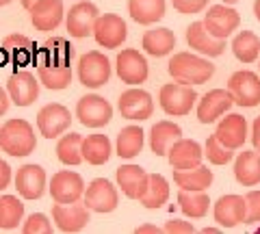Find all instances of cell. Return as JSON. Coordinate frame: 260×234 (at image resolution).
Masks as SVG:
<instances>
[{
  "label": "cell",
  "instance_id": "obj_1",
  "mask_svg": "<svg viewBox=\"0 0 260 234\" xmlns=\"http://www.w3.org/2000/svg\"><path fill=\"white\" fill-rule=\"evenodd\" d=\"M167 72L182 85H204L215 76V65L204 59V54L176 52L167 63Z\"/></svg>",
  "mask_w": 260,
  "mask_h": 234
},
{
  "label": "cell",
  "instance_id": "obj_2",
  "mask_svg": "<svg viewBox=\"0 0 260 234\" xmlns=\"http://www.w3.org/2000/svg\"><path fill=\"white\" fill-rule=\"evenodd\" d=\"M37 148L35 130L26 119H9L0 126V150L9 156H28Z\"/></svg>",
  "mask_w": 260,
  "mask_h": 234
},
{
  "label": "cell",
  "instance_id": "obj_3",
  "mask_svg": "<svg viewBox=\"0 0 260 234\" xmlns=\"http://www.w3.org/2000/svg\"><path fill=\"white\" fill-rule=\"evenodd\" d=\"M198 102V93L191 85H182L174 80V83H167L160 87L158 91V104L160 109L172 117H184L189 115L191 109Z\"/></svg>",
  "mask_w": 260,
  "mask_h": 234
},
{
  "label": "cell",
  "instance_id": "obj_4",
  "mask_svg": "<svg viewBox=\"0 0 260 234\" xmlns=\"http://www.w3.org/2000/svg\"><path fill=\"white\" fill-rule=\"evenodd\" d=\"M228 91L232 93L234 104L243 109H254L260 104V74L251 70L234 72L228 80Z\"/></svg>",
  "mask_w": 260,
  "mask_h": 234
},
{
  "label": "cell",
  "instance_id": "obj_5",
  "mask_svg": "<svg viewBox=\"0 0 260 234\" xmlns=\"http://www.w3.org/2000/svg\"><path fill=\"white\" fill-rule=\"evenodd\" d=\"M78 78L89 89L107 85L111 78V61L98 50L85 52L78 61Z\"/></svg>",
  "mask_w": 260,
  "mask_h": 234
},
{
  "label": "cell",
  "instance_id": "obj_6",
  "mask_svg": "<svg viewBox=\"0 0 260 234\" xmlns=\"http://www.w3.org/2000/svg\"><path fill=\"white\" fill-rule=\"evenodd\" d=\"M115 72L121 83H126L130 87H137L148 80V61H145V56L135 50V48H126V50H121L115 59Z\"/></svg>",
  "mask_w": 260,
  "mask_h": 234
},
{
  "label": "cell",
  "instance_id": "obj_7",
  "mask_svg": "<svg viewBox=\"0 0 260 234\" xmlns=\"http://www.w3.org/2000/svg\"><path fill=\"white\" fill-rule=\"evenodd\" d=\"M76 117L78 122L87 128H102L111 122L113 117V107L109 100H104L102 95L89 93L83 95L76 104Z\"/></svg>",
  "mask_w": 260,
  "mask_h": 234
},
{
  "label": "cell",
  "instance_id": "obj_8",
  "mask_svg": "<svg viewBox=\"0 0 260 234\" xmlns=\"http://www.w3.org/2000/svg\"><path fill=\"white\" fill-rule=\"evenodd\" d=\"M213 217L219 223V228H237L239 223H245L247 219L245 195H237V193L221 195L213 206Z\"/></svg>",
  "mask_w": 260,
  "mask_h": 234
},
{
  "label": "cell",
  "instance_id": "obj_9",
  "mask_svg": "<svg viewBox=\"0 0 260 234\" xmlns=\"http://www.w3.org/2000/svg\"><path fill=\"white\" fill-rule=\"evenodd\" d=\"M93 37H95L98 46L113 50V48H119L121 44L126 42L128 26L117 13H102L100 18L95 20Z\"/></svg>",
  "mask_w": 260,
  "mask_h": 234
},
{
  "label": "cell",
  "instance_id": "obj_10",
  "mask_svg": "<svg viewBox=\"0 0 260 234\" xmlns=\"http://www.w3.org/2000/svg\"><path fill=\"white\" fill-rule=\"evenodd\" d=\"M83 202L93 213H113L119 204V195H117V189L107 178H95L85 189Z\"/></svg>",
  "mask_w": 260,
  "mask_h": 234
},
{
  "label": "cell",
  "instance_id": "obj_11",
  "mask_svg": "<svg viewBox=\"0 0 260 234\" xmlns=\"http://www.w3.org/2000/svg\"><path fill=\"white\" fill-rule=\"evenodd\" d=\"M50 195L56 204H72V202H80L85 195V180L83 176L76 172H56L50 182Z\"/></svg>",
  "mask_w": 260,
  "mask_h": 234
},
{
  "label": "cell",
  "instance_id": "obj_12",
  "mask_svg": "<svg viewBox=\"0 0 260 234\" xmlns=\"http://www.w3.org/2000/svg\"><path fill=\"white\" fill-rule=\"evenodd\" d=\"M204 26L208 28L210 35H215L219 39H228L234 30L241 26V15L237 9H232L230 5H213L204 15Z\"/></svg>",
  "mask_w": 260,
  "mask_h": 234
},
{
  "label": "cell",
  "instance_id": "obj_13",
  "mask_svg": "<svg viewBox=\"0 0 260 234\" xmlns=\"http://www.w3.org/2000/svg\"><path fill=\"white\" fill-rule=\"evenodd\" d=\"M117 109L121 113V117L130 119V122H145L154 113V102L148 91L133 87V89H128L119 95Z\"/></svg>",
  "mask_w": 260,
  "mask_h": 234
},
{
  "label": "cell",
  "instance_id": "obj_14",
  "mask_svg": "<svg viewBox=\"0 0 260 234\" xmlns=\"http://www.w3.org/2000/svg\"><path fill=\"white\" fill-rule=\"evenodd\" d=\"M100 18V11L93 3L89 0H80L68 13V20H65V26H68V33L76 39H85L89 35H93V26L95 20Z\"/></svg>",
  "mask_w": 260,
  "mask_h": 234
},
{
  "label": "cell",
  "instance_id": "obj_15",
  "mask_svg": "<svg viewBox=\"0 0 260 234\" xmlns=\"http://www.w3.org/2000/svg\"><path fill=\"white\" fill-rule=\"evenodd\" d=\"M70 124H72L70 109H65L59 102L46 104V107L37 113V128L46 139H56V137H61L70 128Z\"/></svg>",
  "mask_w": 260,
  "mask_h": 234
},
{
  "label": "cell",
  "instance_id": "obj_16",
  "mask_svg": "<svg viewBox=\"0 0 260 234\" xmlns=\"http://www.w3.org/2000/svg\"><path fill=\"white\" fill-rule=\"evenodd\" d=\"M234 98L232 93L225 89H210L208 93L202 95V100L198 102V119L200 124H213L219 117H223L228 111L232 109Z\"/></svg>",
  "mask_w": 260,
  "mask_h": 234
},
{
  "label": "cell",
  "instance_id": "obj_17",
  "mask_svg": "<svg viewBox=\"0 0 260 234\" xmlns=\"http://www.w3.org/2000/svg\"><path fill=\"white\" fill-rule=\"evenodd\" d=\"M52 219L56 223V228L61 232H80L87 228L89 223V208L78 202H72V204H56L52 206Z\"/></svg>",
  "mask_w": 260,
  "mask_h": 234
},
{
  "label": "cell",
  "instance_id": "obj_18",
  "mask_svg": "<svg viewBox=\"0 0 260 234\" xmlns=\"http://www.w3.org/2000/svg\"><path fill=\"white\" fill-rule=\"evenodd\" d=\"M7 91H9L15 107H28L39 95V78H35L26 70L13 72L7 80Z\"/></svg>",
  "mask_w": 260,
  "mask_h": 234
},
{
  "label": "cell",
  "instance_id": "obj_19",
  "mask_svg": "<svg viewBox=\"0 0 260 234\" xmlns=\"http://www.w3.org/2000/svg\"><path fill=\"white\" fill-rule=\"evenodd\" d=\"M186 44L189 48H193L195 52L208 56H221L225 50V39H219L215 35L208 33V28L204 26V20L202 22H193L189 28H186Z\"/></svg>",
  "mask_w": 260,
  "mask_h": 234
},
{
  "label": "cell",
  "instance_id": "obj_20",
  "mask_svg": "<svg viewBox=\"0 0 260 234\" xmlns=\"http://www.w3.org/2000/svg\"><path fill=\"white\" fill-rule=\"evenodd\" d=\"M215 135L230 150H241L247 141V119L241 113H225V117L217 124Z\"/></svg>",
  "mask_w": 260,
  "mask_h": 234
},
{
  "label": "cell",
  "instance_id": "obj_21",
  "mask_svg": "<svg viewBox=\"0 0 260 234\" xmlns=\"http://www.w3.org/2000/svg\"><path fill=\"white\" fill-rule=\"evenodd\" d=\"M15 189L24 199H39L46 191V172L42 165H24L15 174Z\"/></svg>",
  "mask_w": 260,
  "mask_h": 234
},
{
  "label": "cell",
  "instance_id": "obj_22",
  "mask_svg": "<svg viewBox=\"0 0 260 234\" xmlns=\"http://www.w3.org/2000/svg\"><path fill=\"white\" fill-rule=\"evenodd\" d=\"M202 158H204V148L198 141L184 137H180L167 152V160L174 169H193L202 165Z\"/></svg>",
  "mask_w": 260,
  "mask_h": 234
},
{
  "label": "cell",
  "instance_id": "obj_23",
  "mask_svg": "<svg viewBox=\"0 0 260 234\" xmlns=\"http://www.w3.org/2000/svg\"><path fill=\"white\" fill-rule=\"evenodd\" d=\"M115 178H117V187L126 197L141 199L145 189H148L150 174L139 165H121L115 172Z\"/></svg>",
  "mask_w": 260,
  "mask_h": 234
},
{
  "label": "cell",
  "instance_id": "obj_24",
  "mask_svg": "<svg viewBox=\"0 0 260 234\" xmlns=\"http://www.w3.org/2000/svg\"><path fill=\"white\" fill-rule=\"evenodd\" d=\"M28 11L32 26L42 33H50L63 20V0H39Z\"/></svg>",
  "mask_w": 260,
  "mask_h": 234
},
{
  "label": "cell",
  "instance_id": "obj_25",
  "mask_svg": "<svg viewBox=\"0 0 260 234\" xmlns=\"http://www.w3.org/2000/svg\"><path fill=\"white\" fill-rule=\"evenodd\" d=\"M72 56H74V48L65 37H52L35 52L32 63H48V65H70Z\"/></svg>",
  "mask_w": 260,
  "mask_h": 234
},
{
  "label": "cell",
  "instance_id": "obj_26",
  "mask_svg": "<svg viewBox=\"0 0 260 234\" xmlns=\"http://www.w3.org/2000/svg\"><path fill=\"white\" fill-rule=\"evenodd\" d=\"M182 137V128L169 122V119H160L152 126L150 130V150L154 152L156 156H167L169 148Z\"/></svg>",
  "mask_w": 260,
  "mask_h": 234
},
{
  "label": "cell",
  "instance_id": "obj_27",
  "mask_svg": "<svg viewBox=\"0 0 260 234\" xmlns=\"http://www.w3.org/2000/svg\"><path fill=\"white\" fill-rule=\"evenodd\" d=\"M234 178L243 187H258L260 184V152L243 150L234 160Z\"/></svg>",
  "mask_w": 260,
  "mask_h": 234
},
{
  "label": "cell",
  "instance_id": "obj_28",
  "mask_svg": "<svg viewBox=\"0 0 260 234\" xmlns=\"http://www.w3.org/2000/svg\"><path fill=\"white\" fill-rule=\"evenodd\" d=\"M213 169L198 165L193 169H174V182L184 191H208L213 184Z\"/></svg>",
  "mask_w": 260,
  "mask_h": 234
},
{
  "label": "cell",
  "instance_id": "obj_29",
  "mask_svg": "<svg viewBox=\"0 0 260 234\" xmlns=\"http://www.w3.org/2000/svg\"><path fill=\"white\" fill-rule=\"evenodd\" d=\"M167 9L165 0H128V13L137 24L152 26L158 20H162Z\"/></svg>",
  "mask_w": 260,
  "mask_h": 234
},
{
  "label": "cell",
  "instance_id": "obj_30",
  "mask_svg": "<svg viewBox=\"0 0 260 234\" xmlns=\"http://www.w3.org/2000/svg\"><path fill=\"white\" fill-rule=\"evenodd\" d=\"M0 50H3V54L11 63H15V65H26V63L35 59V46H32V42L26 35H18V33L9 35L3 42Z\"/></svg>",
  "mask_w": 260,
  "mask_h": 234
},
{
  "label": "cell",
  "instance_id": "obj_31",
  "mask_svg": "<svg viewBox=\"0 0 260 234\" xmlns=\"http://www.w3.org/2000/svg\"><path fill=\"white\" fill-rule=\"evenodd\" d=\"M143 141H145V132L141 130V126L121 128L117 135V143H115V154L126 160L139 156L143 150Z\"/></svg>",
  "mask_w": 260,
  "mask_h": 234
},
{
  "label": "cell",
  "instance_id": "obj_32",
  "mask_svg": "<svg viewBox=\"0 0 260 234\" xmlns=\"http://www.w3.org/2000/svg\"><path fill=\"white\" fill-rule=\"evenodd\" d=\"M141 46L150 56H167L176 48V35L169 28H150L145 30Z\"/></svg>",
  "mask_w": 260,
  "mask_h": 234
},
{
  "label": "cell",
  "instance_id": "obj_33",
  "mask_svg": "<svg viewBox=\"0 0 260 234\" xmlns=\"http://www.w3.org/2000/svg\"><path fill=\"white\" fill-rule=\"evenodd\" d=\"M37 78L44 87L52 91L68 89L72 83V68L70 65H48V63H37Z\"/></svg>",
  "mask_w": 260,
  "mask_h": 234
},
{
  "label": "cell",
  "instance_id": "obj_34",
  "mask_svg": "<svg viewBox=\"0 0 260 234\" xmlns=\"http://www.w3.org/2000/svg\"><path fill=\"white\" fill-rule=\"evenodd\" d=\"M178 206L180 211L191 217V219H202V217L208 215V208H210V197L206 191H184L180 189L178 193Z\"/></svg>",
  "mask_w": 260,
  "mask_h": 234
},
{
  "label": "cell",
  "instance_id": "obj_35",
  "mask_svg": "<svg viewBox=\"0 0 260 234\" xmlns=\"http://www.w3.org/2000/svg\"><path fill=\"white\" fill-rule=\"evenodd\" d=\"M232 52L241 63H245V65L256 63L260 59V37L254 30H241V33L232 39Z\"/></svg>",
  "mask_w": 260,
  "mask_h": 234
},
{
  "label": "cell",
  "instance_id": "obj_36",
  "mask_svg": "<svg viewBox=\"0 0 260 234\" xmlns=\"http://www.w3.org/2000/svg\"><path fill=\"white\" fill-rule=\"evenodd\" d=\"M113 145L107 135H89L83 139V158L89 165H104L111 158Z\"/></svg>",
  "mask_w": 260,
  "mask_h": 234
},
{
  "label": "cell",
  "instance_id": "obj_37",
  "mask_svg": "<svg viewBox=\"0 0 260 234\" xmlns=\"http://www.w3.org/2000/svg\"><path fill=\"white\" fill-rule=\"evenodd\" d=\"M169 199V182L165 176L160 174H150V182H148V189H145V193L141 195L139 204L143 208H150V211H154V208H160L162 204H167Z\"/></svg>",
  "mask_w": 260,
  "mask_h": 234
},
{
  "label": "cell",
  "instance_id": "obj_38",
  "mask_svg": "<svg viewBox=\"0 0 260 234\" xmlns=\"http://www.w3.org/2000/svg\"><path fill=\"white\" fill-rule=\"evenodd\" d=\"M56 156L63 165H80L83 163V137L78 132L63 135L56 143Z\"/></svg>",
  "mask_w": 260,
  "mask_h": 234
},
{
  "label": "cell",
  "instance_id": "obj_39",
  "mask_svg": "<svg viewBox=\"0 0 260 234\" xmlns=\"http://www.w3.org/2000/svg\"><path fill=\"white\" fill-rule=\"evenodd\" d=\"M24 217V204L15 195H0V230H13Z\"/></svg>",
  "mask_w": 260,
  "mask_h": 234
},
{
  "label": "cell",
  "instance_id": "obj_40",
  "mask_svg": "<svg viewBox=\"0 0 260 234\" xmlns=\"http://www.w3.org/2000/svg\"><path fill=\"white\" fill-rule=\"evenodd\" d=\"M204 156L208 158V163L221 167V165H228L234 158V150L223 145L217 139V135H210L206 139V143H204Z\"/></svg>",
  "mask_w": 260,
  "mask_h": 234
},
{
  "label": "cell",
  "instance_id": "obj_41",
  "mask_svg": "<svg viewBox=\"0 0 260 234\" xmlns=\"http://www.w3.org/2000/svg\"><path fill=\"white\" fill-rule=\"evenodd\" d=\"M22 232L24 234H32V232L48 234V232H52V223L48 221V217L44 213H32L26 217V221L22 223Z\"/></svg>",
  "mask_w": 260,
  "mask_h": 234
},
{
  "label": "cell",
  "instance_id": "obj_42",
  "mask_svg": "<svg viewBox=\"0 0 260 234\" xmlns=\"http://www.w3.org/2000/svg\"><path fill=\"white\" fill-rule=\"evenodd\" d=\"M247 202V219L245 223H260V189H249L245 193Z\"/></svg>",
  "mask_w": 260,
  "mask_h": 234
},
{
  "label": "cell",
  "instance_id": "obj_43",
  "mask_svg": "<svg viewBox=\"0 0 260 234\" xmlns=\"http://www.w3.org/2000/svg\"><path fill=\"white\" fill-rule=\"evenodd\" d=\"M174 9L178 13H184V15H191V13H200L206 9L208 0H172Z\"/></svg>",
  "mask_w": 260,
  "mask_h": 234
},
{
  "label": "cell",
  "instance_id": "obj_44",
  "mask_svg": "<svg viewBox=\"0 0 260 234\" xmlns=\"http://www.w3.org/2000/svg\"><path fill=\"white\" fill-rule=\"evenodd\" d=\"M195 228L191 221H184V219H172L162 225V232H169V234H191Z\"/></svg>",
  "mask_w": 260,
  "mask_h": 234
},
{
  "label": "cell",
  "instance_id": "obj_45",
  "mask_svg": "<svg viewBox=\"0 0 260 234\" xmlns=\"http://www.w3.org/2000/svg\"><path fill=\"white\" fill-rule=\"evenodd\" d=\"M9 182H11V167L0 158V191L9 187Z\"/></svg>",
  "mask_w": 260,
  "mask_h": 234
},
{
  "label": "cell",
  "instance_id": "obj_46",
  "mask_svg": "<svg viewBox=\"0 0 260 234\" xmlns=\"http://www.w3.org/2000/svg\"><path fill=\"white\" fill-rule=\"evenodd\" d=\"M251 143H254V150L260 152V115L251 124Z\"/></svg>",
  "mask_w": 260,
  "mask_h": 234
},
{
  "label": "cell",
  "instance_id": "obj_47",
  "mask_svg": "<svg viewBox=\"0 0 260 234\" xmlns=\"http://www.w3.org/2000/svg\"><path fill=\"white\" fill-rule=\"evenodd\" d=\"M9 104H11V95H9V91L0 87V115H5V113L9 111Z\"/></svg>",
  "mask_w": 260,
  "mask_h": 234
},
{
  "label": "cell",
  "instance_id": "obj_48",
  "mask_svg": "<svg viewBox=\"0 0 260 234\" xmlns=\"http://www.w3.org/2000/svg\"><path fill=\"white\" fill-rule=\"evenodd\" d=\"M135 232L137 234H158V232H162V228H158V225H154V223H143V225H137Z\"/></svg>",
  "mask_w": 260,
  "mask_h": 234
},
{
  "label": "cell",
  "instance_id": "obj_49",
  "mask_svg": "<svg viewBox=\"0 0 260 234\" xmlns=\"http://www.w3.org/2000/svg\"><path fill=\"white\" fill-rule=\"evenodd\" d=\"M254 18L260 22V0H256V3H254Z\"/></svg>",
  "mask_w": 260,
  "mask_h": 234
},
{
  "label": "cell",
  "instance_id": "obj_50",
  "mask_svg": "<svg viewBox=\"0 0 260 234\" xmlns=\"http://www.w3.org/2000/svg\"><path fill=\"white\" fill-rule=\"evenodd\" d=\"M35 3H39V0H22V7H24V9H30Z\"/></svg>",
  "mask_w": 260,
  "mask_h": 234
},
{
  "label": "cell",
  "instance_id": "obj_51",
  "mask_svg": "<svg viewBox=\"0 0 260 234\" xmlns=\"http://www.w3.org/2000/svg\"><path fill=\"white\" fill-rule=\"evenodd\" d=\"M202 232H204V234H215V232H219V228H213V225H206V228H202Z\"/></svg>",
  "mask_w": 260,
  "mask_h": 234
},
{
  "label": "cell",
  "instance_id": "obj_52",
  "mask_svg": "<svg viewBox=\"0 0 260 234\" xmlns=\"http://www.w3.org/2000/svg\"><path fill=\"white\" fill-rule=\"evenodd\" d=\"M221 3H225V5H234V3H239V0H221Z\"/></svg>",
  "mask_w": 260,
  "mask_h": 234
},
{
  "label": "cell",
  "instance_id": "obj_53",
  "mask_svg": "<svg viewBox=\"0 0 260 234\" xmlns=\"http://www.w3.org/2000/svg\"><path fill=\"white\" fill-rule=\"evenodd\" d=\"M11 0H0V7H5V5H9Z\"/></svg>",
  "mask_w": 260,
  "mask_h": 234
}]
</instances>
